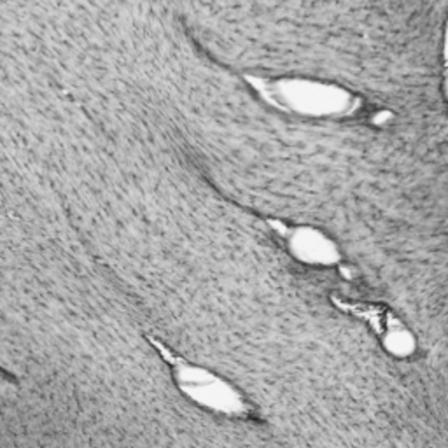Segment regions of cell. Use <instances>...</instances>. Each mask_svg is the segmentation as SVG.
<instances>
[{"label": "cell", "instance_id": "6da1fadb", "mask_svg": "<svg viewBox=\"0 0 448 448\" xmlns=\"http://www.w3.org/2000/svg\"><path fill=\"white\" fill-rule=\"evenodd\" d=\"M174 370H176V380L179 382L180 389L196 403L214 411H219V413H247V407L239 396V392L210 371L191 366L187 362H176Z\"/></svg>", "mask_w": 448, "mask_h": 448}, {"label": "cell", "instance_id": "7a4b0ae2", "mask_svg": "<svg viewBox=\"0 0 448 448\" xmlns=\"http://www.w3.org/2000/svg\"><path fill=\"white\" fill-rule=\"evenodd\" d=\"M286 239H288L292 254L301 261L315 263V265H331V263L338 261L336 247L315 230H291V235H288Z\"/></svg>", "mask_w": 448, "mask_h": 448}]
</instances>
